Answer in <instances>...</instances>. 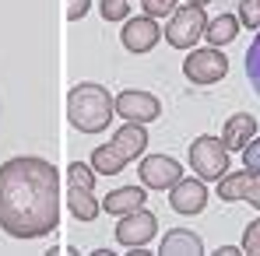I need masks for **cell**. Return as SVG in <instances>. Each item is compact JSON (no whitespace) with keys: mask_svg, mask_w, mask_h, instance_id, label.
I'll return each mask as SVG.
<instances>
[{"mask_svg":"<svg viewBox=\"0 0 260 256\" xmlns=\"http://www.w3.org/2000/svg\"><path fill=\"white\" fill-rule=\"evenodd\" d=\"M253 137H257V120H253L250 113L229 116V123H225V130H221V144H225L229 151H243Z\"/></svg>","mask_w":260,"mask_h":256,"instance_id":"obj_13","label":"cell"},{"mask_svg":"<svg viewBox=\"0 0 260 256\" xmlns=\"http://www.w3.org/2000/svg\"><path fill=\"white\" fill-rule=\"evenodd\" d=\"M239 25L246 28H260V0H239Z\"/></svg>","mask_w":260,"mask_h":256,"instance_id":"obj_21","label":"cell"},{"mask_svg":"<svg viewBox=\"0 0 260 256\" xmlns=\"http://www.w3.org/2000/svg\"><path fill=\"white\" fill-rule=\"evenodd\" d=\"M218 197L221 200H250L253 207H260V172L243 169V172H225L218 179Z\"/></svg>","mask_w":260,"mask_h":256,"instance_id":"obj_8","label":"cell"},{"mask_svg":"<svg viewBox=\"0 0 260 256\" xmlns=\"http://www.w3.org/2000/svg\"><path fill=\"white\" fill-rule=\"evenodd\" d=\"M137 172H141V182H144L148 190H173L176 182L183 179L179 162L169 158V155H148Z\"/></svg>","mask_w":260,"mask_h":256,"instance_id":"obj_9","label":"cell"},{"mask_svg":"<svg viewBox=\"0 0 260 256\" xmlns=\"http://www.w3.org/2000/svg\"><path fill=\"white\" fill-rule=\"evenodd\" d=\"M144 148H148V130H144V123L127 120L123 127L113 133L109 144H102V148L91 151V169L99 172V175H116V172L127 169V162H134L137 155H144Z\"/></svg>","mask_w":260,"mask_h":256,"instance_id":"obj_3","label":"cell"},{"mask_svg":"<svg viewBox=\"0 0 260 256\" xmlns=\"http://www.w3.org/2000/svg\"><path fill=\"white\" fill-rule=\"evenodd\" d=\"M137 4H141L144 14H151V18H166V14L176 11V0H137Z\"/></svg>","mask_w":260,"mask_h":256,"instance_id":"obj_22","label":"cell"},{"mask_svg":"<svg viewBox=\"0 0 260 256\" xmlns=\"http://www.w3.org/2000/svg\"><path fill=\"white\" fill-rule=\"evenodd\" d=\"M158 253H166V256H197V253H204V242H201V235H193V232H186V228H173V232H166Z\"/></svg>","mask_w":260,"mask_h":256,"instance_id":"obj_15","label":"cell"},{"mask_svg":"<svg viewBox=\"0 0 260 256\" xmlns=\"http://www.w3.org/2000/svg\"><path fill=\"white\" fill-rule=\"evenodd\" d=\"M236 35H239V18L236 14H218V18L208 21V28H204V39L211 46H229Z\"/></svg>","mask_w":260,"mask_h":256,"instance_id":"obj_17","label":"cell"},{"mask_svg":"<svg viewBox=\"0 0 260 256\" xmlns=\"http://www.w3.org/2000/svg\"><path fill=\"white\" fill-rule=\"evenodd\" d=\"M243 165L253 169V172H260V137H253V140L243 148Z\"/></svg>","mask_w":260,"mask_h":256,"instance_id":"obj_24","label":"cell"},{"mask_svg":"<svg viewBox=\"0 0 260 256\" xmlns=\"http://www.w3.org/2000/svg\"><path fill=\"white\" fill-rule=\"evenodd\" d=\"M190 165H193V172L201 179H215L218 182L229 172V148L221 144V137L204 133V137H197L190 144Z\"/></svg>","mask_w":260,"mask_h":256,"instance_id":"obj_5","label":"cell"},{"mask_svg":"<svg viewBox=\"0 0 260 256\" xmlns=\"http://www.w3.org/2000/svg\"><path fill=\"white\" fill-rule=\"evenodd\" d=\"M144 200H148V197H144V190H141V186H120V190H113V193L102 200V211L123 217V214L144 207Z\"/></svg>","mask_w":260,"mask_h":256,"instance_id":"obj_14","label":"cell"},{"mask_svg":"<svg viewBox=\"0 0 260 256\" xmlns=\"http://www.w3.org/2000/svg\"><path fill=\"white\" fill-rule=\"evenodd\" d=\"M95 175L99 172L85 165V162H71V169H67V182H78V186H95Z\"/></svg>","mask_w":260,"mask_h":256,"instance_id":"obj_20","label":"cell"},{"mask_svg":"<svg viewBox=\"0 0 260 256\" xmlns=\"http://www.w3.org/2000/svg\"><path fill=\"white\" fill-rule=\"evenodd\" d=\"M208 28V18H204V7L201 4H186V7H176L169 14V25H166V43L176 49H193L197 39L204 35Z\"/></svg>","mask_w":260,"mask_h":256,"instance_id":"obj_4","label":"cell"},{"mask_svg":"<svg viewBox=\"0 0 260 256\" xmlns=\"http://www.w3.org/2000/svg\"><path fill=\"white\" fill-rule=\"evenodd\" d=\"M186 4H201V7H204V4H208V0H186Z\"/></svg>","mask_w":260,"mask_h":256,"instance_id":"obj_27","label":"cell"},{"mask_svg":"<svg viewBox=\"0 0 260 256\" xmlns=\"http://www.w3.org/2000/svg\"><path fill=\"white\" fill-rule=\"evenodd\" d=\"M116 116L134 120V123H151L162 116V102L148 91H120L116 95Z\"/></svg>","mask_w":260,"mask_h":256,"instance_id":"obj_10","label":"cell"},{"mask_svg":"<svg viewBox=\"0 0 260 256\" xmlns=\"http://www.w3.org/2000/svg\"><path fill=\"white\" fill-rule=\"evenodd\" d=\"M60 225V175L46 158L0 165V228L11 239H43Z\"/></svg>","mask_w":260,"mask_h":256,"instance_id":"obj_1","label":"cell"},{"mask_svg":"<svg viewBox=\"0 0 260 256\" xmlns=\"http://www.w3.org/2000/svg\"><path fill=\"white\" fill-rule=\"evenodd\" d=\"M155 232H158V217L151 211H144V207H137V211H130V214L120 217V225H116V242L127 246V249H141V246H148V242L155 239Z\"/></svg>","mask_w":260,"mask_h":256,"instance_id":"obj_7","label":"cell"},{"mask_svg":"<svg viewBox=\"0 0 260 256\" xmlns=\"http://www.w3.org/2000/svg\"><path fill=\"white\" fill-rule=\"evenodd\" d=\"M91 7V0H67V21H81Z\"/></svg>","mask_w":260,"mask_h":256,"instance_id":"obj_25","label":"cell"},{"mask_svg":"<svg viewBox=\"0 0 260 256\" xmlns=\"http://www.w3.org/2000/svg\"><path fill=\"white\" fill-rule=\"evenodd\" d=\"M67 207L78 221H95L102 204L91 197V186H78V182H67Z\"/></svg>","mask_w":260,"mask_h":256,"instance_id":"obj_16","label":"cell"},{"mask_svg":"<svg viewBox=\"0 0 260 256\" xmlns=\"http://www.w3.org/2000/svg\"><path fill=\"white\" fill-rule=\"evenodd\" d=\"M113 116H116V98L102 85L81 81V85L71 88V95H67V120H71L74 130H81V133H102Z\"/></svg>","mask_w":260,"mask_h":256,"instance_id":"obj_2","label":"cell"},{"mask_svg":"<svg viewBox=\"0 0 260 256\" xmlns=\"http://www.w3.org/2000/svg\"><path fill=\"white\" fill-rule=\"evenodd\" d=\"M218 253H221V256H239V253H243V249H236V246H221Z\"/></svg>","mask_w":260,"mask_h":256,"instance_id":"obj_26","label":"cell"},{"mask_svg":"<svg viewBox=\"0 0 260 256\" xmlns=\"http://www.w3.org/2000/svg\"><path fill=\"white\" fill-rule=\"evenodd\" d=\"M243 253H257L260 256V217L250 221L246 232H243Z\"/></svg>","mask_w":260,"mask_h":256,"instance_id":"obj_23","label":"cell"},{"mask_svg":"<svg viewBox=\"0 0 260 256\" xmlns=\"http://www.w3.org/2000/svg\"><path fill=\"white\" fill-rule=\"evenodd\" d=\"M120 39H123V46H127L130 53H151V49L158 46V39H162L158 18H151V14H144V18H127Z\"/></svg>","mask_w":260,"mask_h":256,"instance_id":"obj_11","label":"cell"},{"mask_svg":"<svg viewBox=\"0 0 260 256\" xmlns=\"http://www.w3.org/2000/svg\"><path fill=\"white\" fill-rule=\"evenodd\" d=\"M99 11H102L106 21H127L130 0H99Z\"/></svg>","mask_w":260,"mask_h":256,"instance_id":"obj_19","label":"cell"},{"mask_svg":"<svg viewBox=\"0 0 260 256\" xmlns=\"http://www.w3.org/2000/svg\"><path fill=\"white\" fill-rule=\"evenodd\" d=\"M183 74L193 85H218L229 74V60L218 53V46L208 49H190V56L183 60Z\"/></svg>","mask_w":260,"mask_h":256,"instance_id":"obj_6","label":"cell"},{"mask_svg":"<svg viewBox=\"0 0 260 256\" xmlns=\"http://www.w3.org/2000/svg\"><path fill=\"white\" fill-rule=\"evenodd\" d=\"M246 78H250L253 91L260 95V35L250 43V49H246Z\"/></svg>","mask_w":260,"mask_h":256,"instance_id":"obj_18","label":"cell"},{"mask_svg":"<svg viewBox=\"0 0 260 256\" xmlns=\"http://www.w3.org/2000/svg\"><path fill=\"white\" fill-rule=\"evenodd\" d=\"M204 204H208V190H204V179L197 175V179H179L173 190H169V207L176 214H201L204 211Z\"/></svg>","mask_w":260,"mask_h":256,"instance_id":"obj_12","label":"cell"}]
</instances>
